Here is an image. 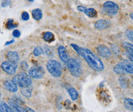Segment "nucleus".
I'll use <instances>...</instances> for the list:
<instances>
[{"instance_id":"393cba45","label":"nucleus","mask_w":133,"mask_h":112,"mask_svg":"<svg viewBox=\"0 0 133 112\" xmlns=\"http://www.w3.org/2000/svg\"><path fill=\"white\" fill-rule=\"evenodd\" d=\"M33 54H34V55L35 56L41 55L44 54V50H43V48H42V47L38 46V47H36V48L34 49V51H33Z\"/></svg>"},{"instance_id":"e433bc0d","label":"nucleus","mask_w":133,"mask_h":112,"mask_svg":"<svg viewBox=\"0 0 133 112\" xmlns=\"http://www.w3.org/2000/svg\"><path fill=\"white\" fill-rule=\"evenodd\" d=\"M28 1H29V2H33L34 0H28Z\"/></svg>"},{"instance_id":"9d476101","label":"nucleus","mask_w":133,"mask_h":112,"mask_svg":"<svg viewBox=\"0 0 133 112\" xmlns=\"http://www.w3.org/2000/svg\"><path fill=\"white\" fill-rule=\"evenodd\" d=\"M9 107L12 112H27L26 108L22 106L18 103L13 101L12 100L9 101Z\"/></svg>"},{"instance_id":"6e6552de","label":"nucleus","mask_w":133,"mask_h":112,"mask_svg":"<svg viewBox=\"0 0 133 112\" xmlns=\"http://www.w3.org/2000/svg\"><path fill=\"white\" fill-rule=\"evenodd\" d=\"M97 52L99 55V56L102 58H110L112 52L111 50L105 45H99L97 46Z\"/></svg>"},{"instance_id":"39448f33","label":"nucleus","mask_w":133,"mask_h":112,"mask_svg":"<svg viewBox=\"0 0 133 112\" xmlns=\"http://www.w3.org/2000/svg\"><path fill=\"white\" fill-rule=\"evenodd\" d=\"M118 5L112 1L105 2L103 4V9L104 11L109 16H115L118 12Z\"/></svg>"},{"instance_id":"72a5a7b5","label":"nucleus","mask_w":133,"mask_h":112,"mask_svg":"<svg viewBox=\"0 0 133 112\" xmlns=\"http://www.w3.org/2000/svg\"><path fill=\"white\" fill-rule=\"evenodd\" d=\"M14 42V40H11V41H6L5 42V45H11L12 43H13Z\"/></svg>"},{"instance_id":"1a4fd4ad","label":"nucleus","mask_w":133,"mask_h":112,"mask_svg":"<svg viewBox=\"0 0 133 112\" xmlns=\"http://www.w3.org/2000/svg\"><path fill=\"white\" fill-rule=\"evenodd\" d=\"M3 85L5 87V88L12 93H16L18 91V86L13 82L12 80H7L5 81H4Z\"/></svg>"},{"instance_id":"cd10ccee","label":"nucleus","mask_w":133,"mask_h":112,"mask_svg":"<svg viewBox=\"0 0 133 112\" xmlns=\"http://www.w3.org/2000/svg\"><path fill=\"white\" fill-rule=\"evenodd\" d=\"M11 1L12 0H2V3H1V5L2 7H7L10 5L11 3Z\"/></svg>"},{"instance_id":"4be33fe9","label":"nucleus","mask_w":133,"mask_h":112,"mask_svg":"<svg viewBox=\"0 0 133 112\" xmlns=\"http://www.w3.org/2000/svg\"><path fill=\"white\" fill-rule=\"evenodd\" d=\"M124 106L129 111H132L133 101L132 98H125L124 100Z\"/></svg>"},{"instance_id":"f8f14e48","label":"nucleus","mask_w":133,"mask_h":112,"mask_svg":"<svg viewBox=\"0 0 133 112\" xmlns=\"http://www.w3.org/2000/svg\"><path fill=\"white\" fill-rule=\"evenodd\" d=\"M58 55L60 57L61 60L63 62H65L66 63V61L69 60V54L67 52L66 48L64 46L61 45L58 48Z\"/></svg>"},{"instance_id":"9b49d317","label":"nucleus","mask_w":133,"mask_h":112,"mask_svg":"<svg viewBox=\"0 0 133 112\" xmlns=\"http://www.w3.org/2000/svg\"><path fill=\"white\" fill-rule=\"evenodd\" d=\"M6 57H7L9 61H10V62H12L13 64L18 65V62L19 61V55L17 52L10 51V52H9L7 53Z\"/></svg>"},{"instance_id":"5701e85b","label":"nucleus","mask_w":133,"mask_h":112,"mask_svg":"<svg viewBox=\"0 0 133 112\" xmlns=\"http://www.w3.org/2000/svg\"><path fill=\"white\" fill-rule=\"evenodd\" d=\"M122 45H123L124 48L126 50V52H132V44H130L129 42H123Z\"/></svg>"},{"instance_id":"c9c22d12","label":"nucleus","mask_w":133,"mask_h":112,"mask_svg":"<svg viewBox=\"0 0 133 112\" xmlns=\"http://www.w3.org/2000/svg\"><path fill=\"white\" fill-rule=\"evenodd\" d=\"M130 17H131V19H132V18H133V17H132V13H131V14H130Z\"/></svg>"},{"instance_id":"4c0bfd02","label":"nucleus","mask_w":133,"mask_h":112,"mask_svg":"<svg viewBox=\"0 0 133 112\" xmlns=\"http://www.w3.org/2000/svg\"><path fill=\"white\" fill-rule=\"evenodd\" d=\"M0 98H1V94H0Z\"/></svg>"},{"instance_id":"a211bd4d","label":"nucleus","mask_w":133,"mask_h":112,"mask_svg":"<svg viewBox=\"0 0 133 112\" xmlns=\"http://www.w3.org/2000/svg\"><path fill=\"white\" fill-rule=\"evenodd\" d=\"M124 68H125V72L126 73L132 75L133 67L132 63H130V62H129L127 61H124Z\"/></svg>"},{"instance_id":"4468645a","label":"nucleus","mask_w":133,"mask_h":112,"mask_svg":"<svg viewBox=\"0 0 133 112\" xmlns=\"http://www.w3.org/2000/svg\"><path fill=\"white\" fill-rule=\"evenodd\" d=\"M113 70H114L115 73L117 75H124L125 73V68H124V61L117 64L114 67Z\"/></svg>"},{"instance_id":"aec40b11","label":"nucleus","mask_w":133,"mask_h":112,"mask_svg":"<svg viewBox=\"0 0 133 112\" xmlns=\"http://www.w3.org/2000/svg\"><path fill=\"white\" fill-rule=\"evenodd\" d=\"M68 92L69 94V95H70L72 101H76V100L78 99V93L74 88H68Z\"/></svg>"},{"instance_id":"423d86ee","label":"nucleus","mask_w":133,"mask_h":112,"mask_svg":"<svg viewBox=\"0 0 133 112\" xmlns=\"http://www.w3.org/2000/svg\"><path fill=\"white\" fill-rule=\"evenodd\" d=\"M29 75L31 78H36V79H40L44 77L45 75V70L42 66L36 65L32 67L29 71Z\"/></svg>"},{"instance_id":"2eb2a0df","label":"nucleus","mask_w":133,"mask_h":112,"mask_svg":"<svg viewBox=\"0 0 133 112\" xmlns=\"http://www.w3.org/2000/svg\"><path fill=\"white\" fill-rule=\"evenodd\" d=\"M32 17L35 20H40V19L42 18V12L41 9H33L32 11Z\"/></svg>"},{"instance_id":"20e7f679","label":"nucleus","mask_w":133,"mask_h":112,"mask_svg":"<svg viewBox=\"0 0 133 112\" xmlns=\"http://www.w3.org/2000/svg\"><path fill=\"white\" fill-rule=\"evenodd\" d=\"M46 68L53 77L59 78L62 75L61 65L56 60H49L46 64Z\"/></svg>"},{"instance_id":"7c9ffc66","label":"nucleus","mask_w":133,"mask_h":112,"mask_svg":"<svg viewBox=\"0 0 133 112\" xmlns=\"http://www.w3.org/2000/svg\"><path fill=\"white\" fill-rule=\"evenodd\" d=\"M126 36L130 41H132V30H128L126 32Z\"/></svg>"},{"instance_id":"b1692460","label":"nucleus","mask_w":133,"mask_h":112,"mask_svg":"<svg viewBox=\"0 0 133 112\" xmlns=\"http://www.w3.org/2000/svg\"><path fill=\"white\" fill-rule=\"evenodd\" d=\"M17 27V25L13 22V19H9L6 23V28L8 29H13Z\"/></svg>"},{"instance_id":"bb28decb","label":"nucleus","mask_w":133,"mask_h":112,"mask_svg":"<svg viewBox=\"0 0 133 112\" xmlns=\"http://www.w3.org/2000/svg\"><path fill=\"white\" fill-rule=\"evenodd\" d=\"M44 52H45V54L47 55L48 56H51L52 55V51H51V49H50V48H49L47 45H45V47H44Z\"/></svg>"},{"instance_id":"c756f323","label":"nucleus","mask_w":133,"mask_h":112,"mask_svg":"<svg viewBox=\"0 0 133 112\" xmlns=\"http://www.w3.org/2000/svg\"><path fill=\"white\" fill-rule=\"evenodd\" d=\"M20 66H21L22 69H23V70H26V69L28 68V67H29V65H28L27 62H26V61H22V62H21Z\"/></svg>"},{"instance_id":"dca6fc26","label":"nucleus","mask_w":133,"mask_h":112,"mask_svg":"<svg viewBox=\"0 0 133 112\" xmlns=\"http://www.w3.org/2000/svg\"><path fill=\"white\" fill-rule=\"evenodd\" d=\"M84 13L87 16H89L90 18H94V17H95L97 16V12H96V10H95V9H93V8H88V9L85 8V9L84 11Z\"/></svg>"},{"instance_id":"c85d7f7f","label":"nucleus","mask_w":133,"mask_h":112,"mask_svg":"<svg viewBox=\"0 0 133 112\" xmlns=\"http://www.w3.org/2000/svg\"><path fill=\"white\" fill-rule=\"evenodd\" d=\"M22 19L24 21H27L29 19V15L27 12H23L22 13Z\"/></svg>"},{"instance_id":"7ed1b4c3","label":"nucleus","mask_w":133,"mask_h":112,"mask_svg":"<svg viewBox=\"0 0 133 112\" xmlns=\"http://www.w3.org/2000/svg\"><path fill=\"white\" fill-rule=\"evenodd\" d=\"M67 68L72 76L78 78L82 75V68L79 61L75 58H69L66 61Z\"/></svg>"},{"instance_id":"473e14b6","label":"nucleus","mask_w":133,"mask_h":112,"mask_svg":"<svg viewBox=\"0 0 133 112\" xmlns=\"http://www.w3.org/2000/svg\"><path fill=\"white\" fill-rule=\"evenodd\" d=\"M78 11H80V12H84V11H85V7H84V6H81V5H79V6H78Z\"/></svg>"},{"instance_id":"ddd939ff","label":"nucleus","mask_w":133,"mask_h":112,"mask_svg":"<svg viewBox=\"0 0 133 112\" xmlns=\"http://www.w3.org/2000/svg\"><path fill=\"white\" fill-rule=\"evenodd\" d=\"M110 25V22L105 19H100L98 20L95 23V29H98V30H103L107 29Z\"/></svg>"},{"instance_id":"f03ea898","label":"nucleus","mask_w":133,"mask_h":112,"mask_svg":"<svg viewBox=\"0 0 133 112\" xmlns=\"http://www.w3.org/2000/svg\"><path fill=\"white\" fill-rule=\"evenodd\" d=\"M13 82L21 88L31 87L32 85V78L29 75H27L25 72H21L13 77L12 79Z\"/></svg>"},{"instance_id":"0eeeda50","label":"nucleus","mask_w":133,"mask_h":112,"mask_svg":"<svg viewBox=\"0 0 133 112\" xmlns=\"http://www.w3.org/2000/svg\"><path fill=\"white\" fill-rule=\"evenodd\" d=\"M2 70L9 75H13L16 74L17 70V65L13 64L10 61H4L2 63Z\"/></svg>"},{"instance_id":"f704fd0d","label":"nucleus","mask_w":133,"mask_h":112,"mask_svg":"<svg viewBox=\"0 0 133 112\" xmlns=\"http://www.w3.org/2000/svg\"><path fill=\"white\" fill-rule=\"evenodd\" d=\"M26 108V111L27 112H35L34 110H32V108Z\"/></svg>"},{"instance_id":"f3484780","label":"nucleus","mask_w":133,"mask_h":112,"mask_svg":"<svg viewBox=\"0 0 133 112\" xmlns=\"http://www.w3.org/2000/svg\"><path fill=\"white\" fill-rule=\"evenodd\" d=\"M21 92L22 94L25 97L29 98L32 96V86L31 87H27V88H21Z\"/></svg>"},{"instance_id":"6ab92c4d","label":"nucleus","mask_w":133,"mask_h":112,"mask_svg":"<svg viewBox=\"0 0 133 112\" xmlns=\"http://www.w3.org/2000/svg\"><path fill=\"white\" fill-rule=\"evenodd\" d=\"M0 112H12L9 105L3 101H0Z\"/></svg>"},{"instance_id":"2f4dec72","label":"nucleus","mask_w":133,"mask_h":112,"mask_svg":"<svg viewBox=\"0 0 133 112\" xmlns=\"http://www.w3.org/2000/svg\"><path fill=\"white\" fill-rule=\"evenodd\" d=\"M12 36H14L15 38H19L20 36H21V32H20V31L19 30H13V32H12Z\"/></svg>"},{"instance_id":"f257e3e1","label":"nucleus","mask_w":133,"mask_h":112,"mask_svg":"<svg viewBox=\"0 0 133 112\" xmlns=\"http://www.w3.org/2000/svg\"><path fill=\"white\" fill-rule=\"evenodd\" d=\"M71 46L76 50V52L81 55L87 62L89 66L96 72H102L104 70V65L102 61V60L96 56L89 49L82 48L80 46H78L74 44H71Z\"/></svg>"},{"instance_id":"412c9836","label":"nucleus","mask_w":133,"mask_h":112,"mask_svg":"<svg viewBox=\"0 0 133 112\" xmlns=\"http://www.w3.org/2000/svg\"><path fill=\"white\" fill-rule=\"evenodd\" d=\"M43 39L47 41V42H52V41H54L55 39V36L54 35L50 32H46L43 34Z\"/></svg>"},{"instance_id":"a878e982","label":"nucleus","mask_w":133,"mask_h":112,"mask_svg":"<svg viewBox=\"0 0 133 112\" xmlns=\"http://www.w3.org/2000/svg\"><path fill=\"white\" fill-rule=\"evenodd\" d=\"M112 52H114L116 55H119L121 54V50H120V48L116 45H112Z\"/></svg>"}]
</instances>
